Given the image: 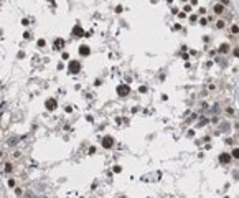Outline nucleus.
Returning <instances> with one entry per match:
<instances>
[{
    "mask_svg": "<svg viewBox=\"0 0 239 198\" xmlns=\"http://www.w3.org/2000/svg\"><path fill=\"white\" fill-rule=\"evenodd\" d=\"M232 157H234V159H238V157H239V149H238V147L232 150Z\"/></svg>",
    "mask_w": 239,
    "mask_h": 198,
    "instance_id": "obj_12",
    "label": "nucleus"
},
{
    "mask_svg": "<svg viewBox=\"0 0 239 198\" xmlns=\"http://www.w3.org/2000/svg\"><path fill=\"white\" fill-rule=\"evenodd\" d=\"M213 10H214V13H216V15H221V13H223V10H224V5H223V3H216Z\"/></svg>",
    "mask_w": 239,
    "mask_h": 198,
    "instance_id": "obj_4",
    "label": "nucleus"
},
{
    "mask_svg": "<svg viewBox=\"0 0 239 198\" xmlns=\"http://www.w3.org/2000/svg\"><path fill=\"white\" fill-rule=\"evenodd\" d=\"M226 112L229 114V116H232V114H234V111H232V109H231V107H228V109H226Z\"/></svg>",
    "mask_w": 239,
    "mask_h": 198,
    "instance_id": "obj_14",
    "label": "nucleus"
},
{
    "mask_svg": "<svg viewBox=\"0 0 239 198\" xmlns=\"http://www.w3.org/2000/svg\"><path fill=\"white\" fill-rule=\"evenodd\" d=\"M190 20H191V22H196V20H198V17H196V15H191V17H190Z\"/></svg>",
    "mask_w": 239,
    "mask_h": 198,
    "instance_id": "obj_16",
    "label": "nucleus"
},
{
    "mask_svg": "<svg viewBox=\"0 0 239 198\" xmlns=\"http://www.w3.org/2000/svg\"><path fill=\"white\" fill-rule=\"evenodd\" d=\"M219 51H221V53H226V51H228V45H221Z\"/></svg>",
    "mask_w": 239,
    "mask_h": 198,
    "instance_id": "obj_11",
    "label": "nucleus"
},
{
    "mask_svg": "<svg viewBox=\"0 0 239 198\" xmlns=\"http://www.w3.org/2000/svg\"><path fill=\"white\" fill-rule=\"evenodd\" d=\"M73 33H74V35H83V30L79 28V27H74V30H73Z\"/></svg>",
    "mask_w": 239,
    "mask_h": 198,
    "instance_id": "obj_8",
    "label": "nucleus"
},
{
    "mask_svg": "<svg viewBox=\"0 0 239 198\" xmlns=\"http://www.w3.org/2000/svg\"><path fill=\"white\" fill-rule=\"evenodd\" d=\"M112 144H114V140H112L110 137H106V139H102V147H106V149L112 147Z\"/></svg>",
    "mask_w": 239,
    "mask_h": 198,
    "instance_id": "obj_2",
    "label": "nucleus"
},
{
    "mask_svg": "<svg viewBox=\"0 0 239 198\" xmlns=\"http://www.w3.org/2000/svg\"><path fill=\"white\" fill-rule=\"evenodd\" d=\"M46 107L53 111V109L56 107V101H53V99H51V101H46Z\"/></svg>",
    "mask_w": 239,
    "mask_h": 198,
    "instance_id": "obj_5",
    "label": "nucleus"
},
{
    "mask_svg": "<svg viewBox=\"0 0 239 198\" xmlns=\"http://www.w3.org/2000/svg\"><path fill=\"white\" fill-rule=\"evenodd\" d=\"M78 69H79L78 61H71V63H69V71H71V73H78Z\"/></svg>",
    "mask_w": 239,
    "mask_h": 198,
    "instance_id": "obj_3",
    "label": "nucleus"
},
{
    "mask_svg": "<svg viewBox=\"0 0 239 198\" xmlns=\"http://www.w3.org/2000/svg\"><path fill=\"white\" fill-rule=\"evenodd\" d=\"M12 170H13V167H12V163H7V167H5V172H7V173H10Z\"/></svg>",
    "mask_w": 239,
    "mask_h": 198,
    "instance_id": "obj_13",
    "label": "nucleus"
},
{
    "mask_svg": "<svg viewBox=\"0 0 239 198\" xmlns=\"http://www.w3.org/2000/svg\"><path fill=\"white\" fill-rule=\"evenodd\" d=\"M229 159H231V157L228 155V154H223V155L219 157V160H221V162H229Z\"/></svg>",
    "mask_w": 239,
    "mask_h": 198,
    "instance_id": "obj_7",
    "label": "nucleus"
},
{
    "mask_svg": "<svg viewBox=\"0 0 239 198\" xmlns=\"http://www.w3.org/2000/svg\"><path fill=\"white\" fill-rule=\"evenodd\" d=\"M224 25H226V23H224V20H219V22L216 23V27H218V28H224Z\"/></svg>",
    "mask_w": 239,
    "mask_h": 198,
    "instance_id": "obj_10",
    "label": "nucleus"
},
{
    "mask_svg": "<svg viewBox=\"0 0 239 198\" xmlns=\"http://www.w3.org/2000/svg\"><path fill=\"white\" fill-rule=\"evenodd\" d=\"M231 33H232V35H238V25H236V23L231 27Z\"/></svg>",
    "mask_w": 239,
    "mask_h": 198,
    "instance_id": "obj_9",
    "label": "nucleus"
},
{
    "mask_svg": "<svg viewBox=\"0 0 239 198\" xmlns=\"http://www.w3.org/2000/svg\"><path fill=\"white\" fill-rule=\"evenodd\" d=\"M8 185L10 187H15V180H8Z\"/></svg>",
    "mask_w": 239,
    "mask_h": 198,
    "instance_id": "obj_17",
    "label": "nucleus"
},
{
    "mask_svg": "<svg viewBox=\"0 0 239 198\" xmlns=\"http://www.w3.org/2000/svg\"><path fill=\"white\" fill-rule=\"evenodd\" d=\"M129 86H125V84H122V86H119V88H117V94L119 96H125L127 94V93H129Z\"/></svg>",
    "mask_w": 239,
    "mask_h": 198,
    "instance_id": "obj_1",
    "label": "nucleus"
},
{
    "mask_svg": "<svg viewBox=\"0 0 239 198\" xmlns=\"http://www.w3.org/2000/svg\"><path fill=\"white\" fill-rule=\"evenodd\" d=\"M221 2H224V3H229V0H221Z\"/></svg>",
    "mask_w": 239,
    "mask_h": 198,
    "instance_id": "obj_18",
    "label": "nucleus"
},
{
    "mask_svg": "<svg viewBox=\"0 0 239 198\" xmlns=\"http://www.w3.org/2000/svg\"><path fill=\"white\" fill-rule=\"evenodd\" d=\"M185 12H191V5H185Z\"/></svg>",
    "mask_w": 239,
    "mask_h": 198,
    "instance_id": "obj_15",
    "label": "nucleus"
},
{
    "mask_svg": "<svg viewBox=\"0 0 239 198\" xmlns=\"http://www.w3.org/2000/svg\"><path fill=\"white\" fill-rule=\"evenodd\" d=\"M79 53H81L83 56H86V55H89V48H87V46H81V50H79Z\"/></svg>",
    "mask_w": 239,
    "mask_h": 198,
    "instance_id": "obj_6",
    "label": "nucleus"
}]
</instances>
